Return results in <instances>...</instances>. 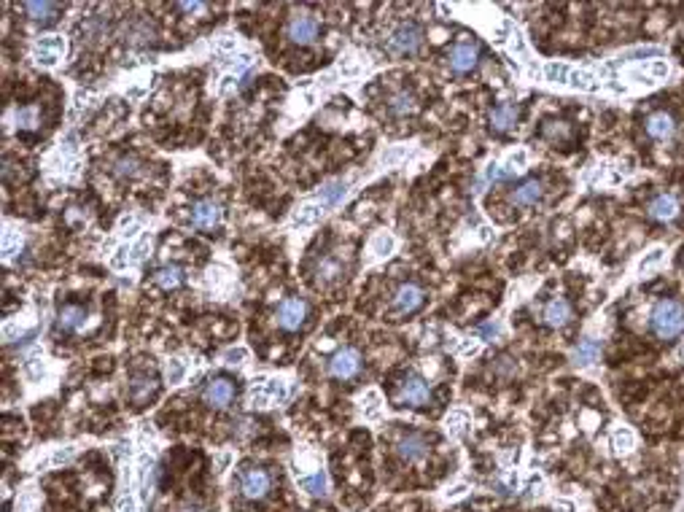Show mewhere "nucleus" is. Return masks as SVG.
I'll return each mask as SVG.
<instances>
[{"label": "nucleus", "mask_w": 684, "mask_h": 512, "mask_svg": "<svg viewBox=\"0 0 684 512\" xmlns=\"http://www.w3.org/2000/svg\"><path fill=\"white\" fill-rule=\"evenodd\" d=\"M450 68L456 71V73H469V71H475L477 68V59H479V49H477V43L472 41H461L456 43L453 49H450Z\"/></svg>", "instance_id": "nucleus-8"}, {"label": "nucleus", "mask_w": 684, "mask_h": 512, "mask_svg": "<svg viewBox=\"0 0 684 512\" xmlns=\"http://www.w3.org/2000/svg\"><path fill=\"white\" fill-rule=\"evenodd\" d=\"M595 78L590 76V73H582V71H571L569 76V84L574 89H595V84H593Z\"/></svg>", "instance_id": "nucleus-36"}, {"label": "nucleus", "mask_w": 684, "mask_h": 512, "mask_svg": "<svg viewBox=\"0 0 684 512\" xmlns=\"http://www.w3.org/2000/svg\"><path fill=\"white\" fill-rule=\"evenodd\" d=\"M426 300V294H423V288L415 284H404L396 288V294H394V310L401 313V316H407V313H415L420 305Z\"/></svg>", "instance_id": "nucleus-10"}, {"label": "nucleus", "mask_w": 684, "mask_h": 512, "mask_svg": "<svg viewBox=\"0 0 684 512\" xmlns=\"http://www.w3.org/2000/svg\"><path fill=\"white\" fill-rule=\"evenodd\" d=\"M227 464H229V455H221V458H218V467H221V469H224V467H227Z\"/></svg>", "instance_id": "nucleus-46"}, {"label": "nucleus", "mask_w": 684, "mask_h": 512, "mask_svg": "<svg viewBox=\"0 0 684 512\" xmlns=\"http://www.w3.org/2000/svg\"><path fill=\"white\" fill-rule=\"evenodd\" d=\"M345 194H348V181H329V184H323L321 189V200L326 205H340L342 200H345Z\"/></svg>", "instance_id": "nucleus-24"}, {"label": "nucleus", "mask_w": 684, "mask_h": 512, "mask_svg": "<svg viewBox=\"0 0 684 512\" xmlns=\"http://www.w3.org/2000/svg\"><path fill=\"white\" fill-rule=\"evenodd\" d=\"M676 356H679V361H684V345L679 348V351H676Z\"/></svg>", "instance_id": "nucleus-47"}, {"label": "nucleus", "mask_w": 684, "mask_h": 512, "mask_svg": "<svg viewBox=\"0 0 684 512\" xmlns=\"http://www.w3.org/2000/svg\"><path fill=\"white\" fill-rule=\"evenodd\" d=\"M224 359H227L229 364H240V361L246 359V348H232V351L224 353Z\"/></svg>", "instance_id": "nucleus-43"}, {"label": "nucleus", "mask_w": 684, "mask_h": 512, "mask_svg": "<svg viewBox=\"0 0 684 512\" xmlns=\"http://www.w3.org/2000/svg\"><path fill=\"white\" fill-rule=\"evenodd\" d=\"M364 402H366V404H364V416L366 418H375L378 413H380V394H378V391H369Z\"/></svg>", "instance_id": "nucleus-38"}, {"label": "nucleus", "mask_w": 684, "mask_h": 512, "mask_svg": "<svg viewBox=\"0 0 684 512\" xmlns=\"http://www.w3.org/2000/svg\"><path fill=\"white\" fill-rule=\"evenodd\" d=\"M318 30H321V24L315 17H310V14H294L288 24H285V36L288 41H294V43H299V46H307V43H313V41L318 38Z\"/></svg>", "instance_id": "nucleus-4"}, {"label": "nucleus", "mask_w": 684, "mask_h": 512, "mask_svg": "<svg viewBox=\"0 0 684 512\" xmlns=\"http://www.w3.org/2000/svg\"><path fill=\"white\" fill-rule=\"evenodd\" d=\"M340 275V265L334 262V259H323L321 267H318V281L321 284H329V281H334Z\"/></svg>", "instance_id": "nucleus-34"}, {"label": "nucleus", "mask_w": 684, "mask_h": 512, "mask_svg": "<svg viewBox=\"0 0 684 512\" xmlns=\"http://www.w3.org/2000/svg\"><path fill=\"white\" fill-rule=\"evenodd\" d=\"M73 453H76L73 448H65V451H57V453H54V455H52V458H49V464H59V461H68V458H70V455H73Z\"/></svg>", "instance_id": "nucleus-44"}, {"label": "nucleus", "mask_w": 684, "mask_h": 512, "mask_svg": "<svg viewBox=\"0 0 684 512\" xmlns=\"http://www.w3.org/2000/svg\"><path fill=\"white\" fill-rule=\"evenodd\" d=\"M611 445H614L617 453H627V451L633 448V432H630V429H617V432L611 434Z\"/></svg>", "instance_id": "nucleus-32"}, {"label": "nucleus", "mask_w": 684, "mask_h": 512, "mask_svg": "<svg viewBox=\"0 0 684 512\" xmlns=\"http://www.w3.org/2000/svg\"><path fill=\"white\" fill-rule=\"evenodd\" d=\"M232 397H235V386L227 378L210 380L208 388H205V402H208L210 407H227L229 402H232Z\"/></svg>", "instance_id": "nucleus-15"}, {"label": "nucleus", "mask_w": 684, "mask_h": 512, "mask_svg": "<svg viewBox=\"0 0 684 512\" xmlns=\"http://www.w3.org/2000/svg\"><path fill=\"white\" fill-rule=\"evenodd\" d=\"M526 162H528V154H526V152H523V149H520V152H514L512 156L507 159V165H504V170L510 173V175H514V173H520V170H523V168H526Z\"/></svg>", "instance_id": "nucleus-37"}, {"label": "nucleus", "mask_w": 684, "mask_h": 512, "mask_svg": "<svg viewBox=\"0 0 684 512\" xmlns=\"http://www.w3.org/2000/svg\"><path fill=\"white\" fill-rule=\"evenodd\" d=\"M359 370H362V353H359L356 348H342V351H337V353L332 356V361H329V372H332L337 380L356 378Z\"/></svg>", "instance_id": "nucleus-5"}, {"label": "nucleus", "mask_w": 684, "mask_h": 512, "mask_svg": "<svg viewBox=\"0 0 684 512\" xmlns=\"http://www.w3.org/2000/svg\"><path fill=\"white\" fill-rule=\"evenodd\" d=\"M649 329L660 340H674L684 335V305L676 300H660L649 313Z\"/></svg>", "instance_id": "nucleus-1"}, {"label": "nucleus", "mask_w": 684, "mask_h": 512, "mask_svg": "<svg viewBox=\"0 0 684 512\" xmlns=\"http://www.w3.org/2000/svg\"><path fill=\"white\" fill-rule=\"evenodd\" d=\"M542 197H544L542 181L531 178V181H523V184L512 191V205H517V208H531V205H536Z\"/></svg>", "instance_id": "nucleus-14"}, {"label": "nucleus", "mask_w": 684, "mask_h": 512, "mask_svg": "<svg viewBox=\"0 0 684 512\" xmlns=\"http://www.w3.org/2000/svg\"><path fill=\"white\" fill-rule=\"evenodd\" d=\"M598 351H601V348H598V342L595 340H590V337L588 340H579V345H577L574 353H571V361H574L577 367H590L593 361L598 359Z\"/></svg>", "instance_id": "nucleus-21"}, {"label": "nucleus", "mask_w": 684, "mask_h": 512, "mask_svg": "<svg viewBox=\"0 0 684 512\" xmlns=\"http://www.w3.org/2000/svg\"><path fill=\"white\" fill-rule=\"evenodd\" d=\"M394 248H396V240L391 237V235H378L375 240H372V254L378 256V259H382V256H391L394 254Z\"/></svg>", "instance_id": "nucleus-29"}, {"label": "nucleus", "mask_w": 684, "mask_h": 512, "mask_svg": "<svg viewBox=\"0 0 684 512\" xmlns=\"http://www.w3.org/2000/svg\"><path fill=\"white\" fill-rule=\"evenodd\" d=\"M544 135H547V138H566V135H569V127H566L563 122H550V124L544 127Z\"/></svg>", "instance_id": "nucleus-39"}, {"label": "nucleus", "mask_w": 684, "mask_h": 512, "mask_svg": "<svg viewBox=\"0 0 684 512\" xmlns=\"http://www.w3.org/2000/svg\"><path fill=\"white\" fill-rule=\"evenodd\" d=\"M278 326L285 329V332H297L304 326V319H307V302L299 300V297H285L283 302L278 305Z\"/></svg>", "instance_id": "nucleus-3"}, {"label": "nucleus", "mask_w": 684, "mask_h": 512, "mask_svg": "<svg viewBox=\"0 0 684 512\" xmlns=\"http://www.w3.org/2000/svg\"><path fill=\"white\" fill-rule=\"evenodd\" d=\"M87 323V310L81 305H65L57 313V329L59 332H78Z\"/></svg>", "instance_id": "nucleus-16"}, {"label": "nucleus", "mask_w": 684, "mask_h": 512, "mask_svg": "<svg viewBox=\"0 0 684 512\" xmlns=\"http://www.w3.org/2000/svg\"><path fill=\"white\" fill-rule=\"evenodd\" d=\"M396 453L404 461H420V458L429 455V439L423 434H418V432H410V434H404L396 442Z\"/></svg>", "instance_id": "nucleus-11"}, {"label": "nucleus", "mask_w": 684, "mask_h": 512, "mask_svg": "<svg viewBox=\"0 0 684 512\" xmlns=\"http://www.w3.org/2000/svg\"><path fill=\"white\" fill-rule=\"evenodd\" d=\"M674 130H676V124H674V119L665 114V111H657V114H652L646 119V133H649V138H655V140L671 138Z\"/></svg>", "instance_id": "nucleus-17"}, {"label": "nucleus", "mask_w": 684, "mask_h": 512, "mask_svg": "<svg viewBox=\"0 0 684 512\" xmlns=\"http://www.w3.org/2000/svg\"><path fill=\"white\" fill-rule=\"evenodd\" d=\"M178 8H181L184 14H202V11H208V3H197V0H191V3H178Z\"/></svg>", "instance_id": "nucleus-41"}, {"label": "nucleus", "mask_w": 684, "mask_h": 512, "mask_svg": "<svg viewBox=\"0 0 684 512\" xmlns=\"http://www.w3.org/2000/svg\"><path fill=\"white\" fill-rule=\"evenodd\" d=\"M663 259H665V248H652L644 259L639 262V272H646V270H652V267L663 265Z\"/></svg>", "instance_id": "nucleus-33"}, {"label": "nucleus", "mask_w": 684, "mask_h": 512, "mask_svg": "<svg viewBox=\"0 0 684 512\" xmlns=\"http://www.w3.org/2000/svg\"><path fill=\"white\" fill-rule=\"evenodd\" d=\"M498 332H501V326H498V323H496V321L482 323V326L477 329V335H482V337H496Z\"/></svg>", "instance_id": "nucleus-42"}, {"label": "nucleus", "mask_w": 684, "mask_h": 512, "mask_svg": "<svg viewBox=\"0 0 684 512\" xmlns=\"http://www.w3.org/2000/svg\"><path fill=\"white\" fill-rule=\"evenodd\" d=\"M156 394V383H154V378H133V383H130V397L135 399V402H146L149 397H154Z\"/></svg>", "instance_id": "nucleus-25"}, {"label": "nucleus", "mask_w": 684, "mask_h": 512, "mask_svg": "<svg viewBox=\"0 0 684 512\" xmlns=\"http://www.w3.org/2000/svg\"><path fill=\"white\" fill-rule=\"evenodd\" d=\"M544 76H547V81H552V84H569L571 71H569V68H566V65H558V62H550V65L544 68Z\"/></svg>", "instance_id": "nucleus-31"}, {"label": "nucleus", "mask_w": 684, "mask_h": 512, "mask_svg": "<svg viewBox=\"0 0 684 512\" xmlns=\"http://www.w3.org/2000/svg\"><path fill=\"white\" fill-rule=\"evenodd\" d=\"M649 73H652L655 78H665L668 76V62H665V59H652V62H649Z\"/></svg>", "instance_id": "nucleus-40"}, {"label": "nucleus", "mask_w": 684, "mask_h": 512, "mask_svg": "<svg viewBox=\"0 0 684 512\" xmlns=\"http://www.w3.org/2000/svg\"><path fill=\"white\" fill-rule=\"evenodd\" d=\"M154 281H156V286H162V288H178V286L184 284L186 281V275H184V270L181 267H175V265H170V267H162L156 275H154Z\"/></svg>", "instance_id": "nucleus-23"}, {"label": "nucleus", "mask_w": 684, "mask_h": 512, "mask_svg": "<svg viewBox=\"0 0 684 512\" xmlns=\"http://www.w3.org/2000/svg\"><path fill=\"white\" fill-rule=\"evenodd\" d=\"M62 49H65V41L57 38V36L40 38L38 41V62H43V65H54L57 57L62 54Z\"/></svg>", "instance_id": "nucleus-19"}, {"label": "nucleus", "mask_w": 684, "mask_h": 512, "mask_svg": "<svg viewBox=\"0 0 684 512\" xmlns=\"http://www.w3.org/2000/svg\"><path fill=\"white\" fill-rule=\"evenodd\" d=\"M22 11L27 14V20L36 22V24H52L57 20L59 11H62V6L49 3V0H30V3H22Z\"/></svg>", "instance_id": "nucleus-12"}, {"label": "nucleus", "mask_w": 684, "mask_h": 512, "mask_svg": "<svg viewBox=\"0 0 684 512\" xmlns=\"http://www.w3.org/2000/svg\"><path fill=\"white\" fill-rule=\"evenodd\" d=\"M420 43H423V30H420L415 22H404V24H399V27L391 33L385 49H388V54H394V57H407V54H415V52H418Z\"/></svg>", "instance_id": "nucleus-2"}, {"label": "nucleus", "mask_w": 684, "mask_h": 512, "mask_svg": "<svg viewBox=\"0 0 684 512\" xmlns=\"http://www.w3.org/2000/svg\"><path fill=\"white\" fill-rule=\"evenodd\" d=\"M431 399V388L420 375H407L399 386V402L407 407H420Z\"/></svg>", "instance_id": "nucleus-6"}, {"label": "nucleus", "mask_w": 684, "mask_h": 512, "mask_svg": "<svg viewBox=\"0 0 684 512\" xmlns=\"http://www.w3.org/2000/svg\"><path fill=\"white\" fill-rule=\"evenodd\" d=\"M40 119V108L38 105H24L17 111V127L20 130H36Z\"/></svg>", "instance_id": "nucleus-27"}, {"label": "nucleus", "mask_w": 684, "mask_h": 512, "mask_svg": "<svg viewBox=\"0 0 684 512\" xmlns=\"http://www.w3.org/2000/svg\"><path fill=\"white\" fill-rule=\"evenodd\" d=\"M388 108H391V114H394V116L412 114V111H415V97L410 95V92H396V95L391 97Z\"/></svg>", "instance_id": "nucleus-26"}, {"label": "nucleus", "mask_w": 684, "mask_h": 512, "mask_svg": "<svg viewBox=\"0 0 684 512\" xmlns=\"http://www.w3.org/2000/svg\"><path fill=\"white\" fill-rule=\"evenodd\" d=\"M571 319V307L566 300H552L547 307H544V321L550 323V326H566Z\"/></svg>", "instance_id": "nucleus-20"}, {"label": "nucleus", "mask_w": 684, "mask_h": 512, "mask_svg": "<svg viewBox=\"0 0 684 512\" xmlns=\"http://www.w3.org/2000/svg\"><path fill=\"white\" fill-rule=\"evenodd\" d=\"M184 378H186V361L172 359L170 364H168V383L175 386V383H181Z\"/></svg>", "instance_id": "nucleus-35"}, {"label": "nucleus", "mask_w": 684, "mask_h": 512, "mask_svg": "<svg viewBox=\"0 0 684 512\" xmlns=\"http://www.w3.org/2000/svg\"><path fill=\"white\" fill-rule=\"evenodd\" d=\"M299 485H302V491H307L310 496H315V499H323V496H326V488H329V480H326V472H323V469H318V472L299 477Z\"/></svg>", "instance_id": "nucleus-22"}, {"label": "nucleus", "mask_w": 684, "mask_h": 512, "mask_svg": "<svg viewBox=\"0 0 684 512\" xmlns=\"http://www.w3.org/2000/svg\"><path fill=\"white\" fill-rule=\"evenodd\" d=\"M269 485H272V477L267 469H246L243 477H240V491L246 499L251 502H256V499H265L267 491H269Z\"/></svg>", "instance_id": "nucleus-7"}, {"label": "nucleus", "mask_w": 684, "mask_h": 512, "mask_svg": "<svg viewBox=\"0 0 684 512\" xmlns=\"http://www.w3.org/2000/svg\"><path fill=\"white\" fill-rule=\"evenodd\" d=\"M221 205L218 203H213V200H200V203H194V208H191V224L200 229H213L221 224Z\"/></svg>", "instance_id": "nucleus-9"}, {"label": "nucleus", "mask_w": 684, "mask_h": 512, "mask_svg": "<svg viewBox=\"0 0 684 512\" xmlns=\"http://www.w3.org/2000/svg\"><path fill=\"white\" fill-rule=\"evenodd\" d=\"M119 512H137V504H135V499H124V502L119 504Z\"/></svg>", "instance_id": "nucleus-45"}, {"label": "nucleus", "mask_w": 684, "mask_h": 512, "mask_svg": "<svg viewBox=\"0 0 684 512\" xmlns=\"http://www.w3.org/2000/svg\"><path fill=\"white\" fill-rule=\"evenodd\" d=\"M114 173L119 178H135V175H140V162L135 156H121L114 162Z\"/></svg>", "instance_id": "nucleus-28"}, {"label": "nucleus", "mask_w": 684, "mask_h": 512, "mask_svg": "<svg viewBox=\"0 0 684 512\" xmlns=\"http://www.w3.org/2000/svg\"><path fill=\"white\" fill-rule=\"evenodd\" d=\"M649 219H655V221H674L676 216H679V200L674 197V194H657L652 203H649Z\"/></svg>", "instance_id": "nucleus-13"}, {"label": "nucleus", "mask_w": 684, "mask_h": 512, "mask_svg": "<svg viewBox=\"0 0 684 512\" xmlns=\"http://www.w3.org/2000/svg\"><path fill=\"white\" fill-rule=\"evenodd\" d=\"M321 213H323V210L318 208V205H304V208H299V213L294 216V224H297V227H307V224H315V221L321 219Z\"/></svg>", "instance_id": "nucleus-30"}, {"label": "nucleus", "mask_w": 684, "mask_h": 512, "mask_svg": "<svg viewBox=\"0 0 684 512\" xmlns=\"http://www.w3.org/2000/svg\"><path fill=\"white\" fill-rule=\"evenodd\" d=\"M517 116H520V108H517L514 103H501L498 108H493V114H491V127L498 130V133L512 130L514 122H517Z\"/></svg>", "instance_id": "nucleus-18"}]
</instances>
